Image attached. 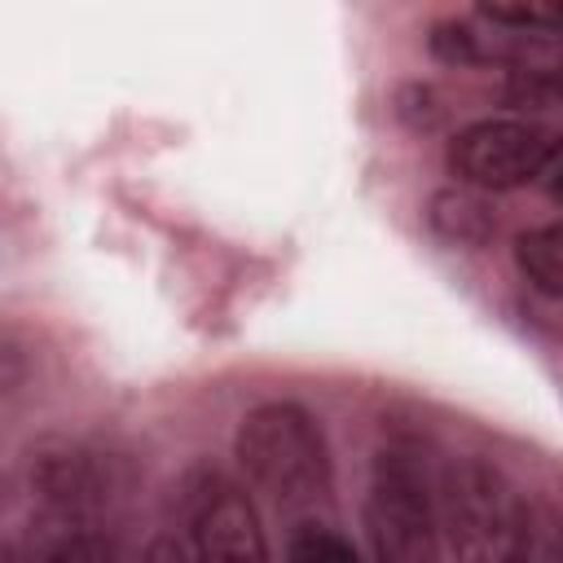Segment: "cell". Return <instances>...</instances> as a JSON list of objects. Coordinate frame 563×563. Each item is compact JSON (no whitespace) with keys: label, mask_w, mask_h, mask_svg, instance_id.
<instances>
[{"label":"cell","mask_w":563,"mask_h":563,"mask_svg":"<svg viewBox=\"0 0 563 563\" xmlns=\"http://www.w3.org/2000/svg\"><path fill=\"white\" fill-rule=\"evenodd\" d=\"M440 523L457 563H528L523 497L484 457H453L440 471Z\"/></svg>","instance_id":"6da1fadb"},{"label":"cell","mask_w":563,"mask_h":563,"mask_svg":"<svg viewBox=\"0 0 563 563\" xmlns=\"http://www.w3.org/2000/svg\"><path fill=\"white\" fill-rule=\"evenodd\" d=\"M238 462L277 506H312L330 493V453L321 427L290 400L260 405L242 418Z\"/></svg>","instance_id":"7a4b0ae2"},{"label":"cell","mask_w":563,"mask_h":563,"mask_svg":"<svg viewBox=\"0 0 563 563\" xmlns=\"http://www.w3.org/2000/svg\"><path fill=\"white\" fill-rule=\"evenodd\" d=\"M365 532L378 563H435L440 510L422 462L409 449H383L369 471Z\"/></svg>","instance_id":"3957f363"},{"label":"cell","mask_w":563,"mask_h":563,"mask_svg":"<svg viewBox=\"0 0 563 563\" xmlns=\"http://www.w3.org/2000/svg\"><path fill=\"white\" fill-rule=\"evenodd\" d=\"M563 136L532 119H484L453 136L449 167L471 189H510L532 176H545Z\"/></svg>","instance_id":"277c9868"},{"label":"cell","mask_w":563,"mask_h":563,"mask_svg":"<svg viewBox=\"0 0 563 563\" xmlns=\"http://www.w3.org/2000/svg\"><path fill=\"white\" fill-rule=\"evenodd\" d=\"M189 532L198 563H273L255 506L238 484L207 471L189 497Z\"/></svg>","instance_id":"5b68a950"},{"label":"cell","mask_w":563,"mask_h":563,"mask_svg":"<svg viewBox=\"0 0 563 563\" xmlns=\"http://www.w3.org/2000/svg\"><path fill=\"white\" fill-rule=\"evenodd\" d=\"M431 229L457 246H484L493 233V211L471 189H440L431 198Z\"/></svg>","instance_id":"8992f818"},{"label":"cell","mask_w":563,"mask_h":563,"mask_svg":"<svg viewBox=\"0 0 563 563\" xmlns=\"http://www.w3.org/2000/svg\"><path fill=\"white\" fill-rule=\"evenodd\" d=\"M515 260L545 295H563V224L532 229L515 242Z\"/></svg>","instance_id":"52a82bcc"},{"label":"cell","mask_w":563,"mask_h":563,"mask_svg":"<svg viewBox=\"0 0 563 563\" xmlns=\"http://www.w3.org/2000/svg\"><path fill=\"white\" fill-rule=\"evenodd\" d=\"M479 18L506 31H541L563 40V4H479Z\"/></svg>","instance_id":"ba28073f"},{"label":"cell","mask_w":563,"mask_h":563,"mask_svg":"<svg viewBox=\"0 0 563 563\" xmlns=\"http://www.w3.org/2000/svg\"><path fill=\"white\" fill-rule=\"evenodd\" d=\"M290 563H361L352 541H343L330 528H303L290 541Z\"/></svg>","instance_id":"9c48e42d"},{"label":"cell","mask_w":563,"mask_h":563,"mask_svg":"<svg viewBox=\"0 0 563 563\" xmlns=\"http://www.w3.org/2000/svg\"><path fill=\"white\" fill-rule=\"evenodd\" d=\"M44 563H119V559L101 532H70L48 550Z\"/></svg>","instance_id":"30bf717a"},{"label":"cell","mask_w":563,"mask_h":563,"mask_svg":"<svg viewBox=\"0 0 563 563\" xmlns=\"http://www.w3.org/2000/svg\"><path fill=\"white\" fill-rule=\"evenodd\" d=\"M145 563H185V559H180V550H176L172 537H154L150 550H145Z\"/></svg>","instance_id":"8fae6325"},{"label":"cell","mask_w":563,"mask_h":563,"mask_svg":"<svg viewBox=\"0 0 563 563\" xmlns=\"http://www.w3.org/2000/svg\"><path fill=\"white\" fill-rule=\"evenodd\" d=\"M545 176H550V194H554V198H563V150L554 154V163L545 167Z\"/></svg>","instance_id":"7c38bea8"}]
</instances>
